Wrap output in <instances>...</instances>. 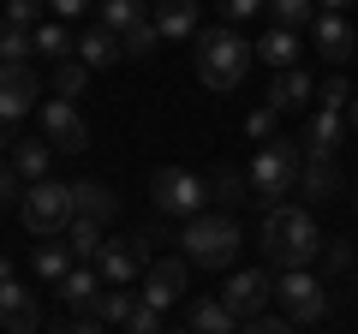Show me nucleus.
Segmentation results:
<instances>
[{"label":"nucleus","mask_w":358,"mask_h":334,"mask_svg":"<svg viewBox=\"0 0 358 334\" xmlns=\"http://www.w3.org/2000/svg\"><path fill=\"white\" fill-rule=\"evenodd\" d=\"M30 263H36V275H42V281H54V286H60L66 275L78 269L72 245H66V233H60V239H42V245H36V257H30Z\"/></svg>","instance_id":"24"},{"label":"nucleus","mask_w":358,"mask_h":334,"mask_svg":"<svg viewBox=\"0 0 358 334\" xmlns=\"http://www.w3.org/2000/svg\"><path fill=\"white\" fill-rule=\"evenodd\" d=\"M36 108V72L30 66H0V126H13Z\"/></svg>","instance_id":"11"},{"label":"nucleus","mask_w":358,"mask_h":334,"mask_svg":"<svg viewBox=\"0 0 358 334\" xmlns=\"http://www.w3.org/2000/svg\"><path fill=\"white\" fill-rule=\"evenodd\" d=\"M352 286H358V269H352Z\"/></svg>","instance_id":"47"},{"label":"nucleus","mask_w":358,"mask_h":334,"mask_svg":"<svg viewBox=\"0 0 358 334\" xmlns=\"http://www.w3.org/2000/svg\"><path fill=\"white\" fill-rule=\"evenodd\" d=\"M72 203H78V221H96V227H108V221L120 215V197L108 191V185H96V180L72 185Z\"/></svg>","instance_id":"18"},{"label":"nucleus","mask_w":358,"mask_h":334,"mask_svg":"<svg viewBox=\"0 0 358 334\" xmlns=\"http://www.w3.org/2000/svg\"><path fill=\"white\" fill-rule=\"evenodd\" d=\"M346 96H352V90H346V78H329V84L317 90V108H329V114H346Z\"/></svg>","instance_id":"38"},{"label":"nucleus","mask_w":358,"mask_h":334,"mask_svg":"<svg viewBox=\"0 0 358 334\" xmlns=\"http://www.w3.org/2000/svg\"><path fill=\"white\" fill-rule=\"evenodd\" d=\"M185 322H192V334H239V328H233L239 317H233V310L221 305V298H197Z\"/></svg>","instance_id":"25"},{"label":"nucleus","mask_w":358,"mask_h":334,"mask_svg":"<svg viewBox=\"0 0 358 334\" xmlns=\"http://www.w3.org/2000/svg\"><path fill=\"white\" fill-rule=\"evenodd\" d=\"M275 298H281L287 322H322L329 317V286H322L310 269H287L281 281H275Z\"/></svg>","instance_id":"8"},{"label":"nucleus","mask_w":358,"mask_h":334,"mask_svg":"<svg viewBox=\"0 0 358 334\" xmlns=\"http://www.w3.org/2000/svg\"><path fill=\"white\" fill-rule=\"evenodd\" d=\"M84 6H90V0H48V13L60 18V24H66V18H78V13H84Z\"/></svg>","instance_id":"43"},{"label":"nucleus","mask_w":358,"mask_h":334,"mask_svg":"<svg viewBox=\"0 0 358 334\" xmlns=\"http://www.w3.org/2000/svg\"><path fill=\"white\" fill-rule=\"evenodd\" d=\"M299 191H305L310 203L334 197V191H341V167H334L329 155H305V167H299Z\"/></svg>","instance_id":"19"},{"label":"nucleus","mask_w":358,"mask_h":334,"mask_svg":"<svg viewBox=\"0 0 358 334\" xmlns=\"http://www.w3.org/2000/svg\"><path fill=\"white\" fill-rule=\"evenodd\" d=\"M197 13H203L197 0H155V6H150V24L162 30V42H185L197 30Z\"/></svg>","instance_id":"15"},{"label":"nucleus","mask_w":358,"mask_h":334,"mask_svg":"<svg viewBox=\"0 0 358 334\" xmlns=\"http://www.w3.org/2000/svg\"><path fill=\"white\" fill-rule=\"evenodd\" d=\"M299 167H305V150H293V143H263V150L251 155V203L263 209H281L287 191H299Z\"/></svg>","instance_id":"3"},{"label":"nucleus","mask_w":358,"mask_h":334,"mask_svg":"<svg viewBox=\"0 0 358 334\" xmlns=\"http://www.w3.org/2000/svg\"><path fill=\"white\" fill-rule=\"evenodd\" d=\"M239 334H293V322H287V317H251Z\"/></svg>","instance_id":"40"},{"label":"nucleus","mask_w":358,"mask_h":334,"mask_svg":"<svg viewBox=\"0 0 358 334\" xmlns=\"http://www.w3.org/2000/svg\"><path fill=\"white\" fill-rule=\"evenodd\" d=\"M42 6H48V0H13V6H6V24H13V30H36L42 24Z\"/></svg>","instance_id":"36"},{"label":"nucleus","mask_w":358,"mask_h":334,"mask_svg":"<svg viewBox=\"0 0 358 334\" xmlns=\"http://www.w3.org/2000/svg\"><path fill=\"white\" fill-rule=\"evenodd\" d=\"M30 54H36V36H30V30H0V66H24Z\"/></svg>","instance_id":"32"},{"label":"nucleus","mask_w":358,"mask_h":334,"mask_svg":"<svg viewBox=\"0 0 358 334\" xmlns=\"http://www.w3.org/2000/svg\"><path fill=\"white\" fill-rule=\"evenodd\" d=\"M138 24H150L143 0H102V30H114V36H131Z\"/></svg>","instance_id":"26"},{"label":"nucleus","mask_w":358,"mask_h":334,"mask_svg":"<svg viewBox=\"0 0 358 334\" xmlns=\"http://www.w3.org/2000/svg\"><path fill=\"white\" fill-rule=\"evenodd\" d=\"M179 245H185V263H197V269H227L239 257L245 233H239L233 215H197V221H185Z\"/></svg>","instance_id":"4"},{"label":"nucleus","mask_w":358,"mask_h":334,"mask_svg":"<svg viewBox=\"0 0 358 334\" xmlns=\"http://www.w3.org/2000/svg\"><path fill=\"white\" fill-rule=\"evenodd\" d=\"M209 197H215V203H221V215H227L233 203H245V197H251V180H245L239 167H221V173H215V185H209Z\"/></svg>","instance_id":"28"},{"label":"nucleus","mask_w":358,"mask_h":334,"mask_svg":"<svg viewBox=\"0 0 358 334\" xmlns=\"http://www.w3.org/2000/svg\"><path fill=\"white\" fill-rule=\"evenodd\" d=\"M0 328L6 334H36V298L18 281H0Z\"/></svg>","instance_id":"16"},{"label":"nucleus","mask_w":358,"mask_h":334,"mask_svg":"<svg viewBox=\"0 0 358 334\" xmlns=\"http://www.w3.org/2000/svg\"><path fill=\"white\" fill-rule=\"evenodd\" d=\"M18 221H24V227L36 233V239H60V233L78 221L72 185H54V180L30 185V191H24V203H18Z\"/></svg>","instance_id":"5"},{"label":"nucleus","mask_w":358,"mask_h":334,"mask_svg":"<svg viewBox=\"0 0 358 334\" xmlns=\"http://www.w3.org/2000/svg\"><path fill=\"white\" fill-rule=\"evenodd\" d=\"M310 102H317V84H310L305 66L268 78V108H275V114H299V108H310Z\"/></svg>","instance_id":"14"},{"label":"nucleus","mask_w":358,"mask_h":334,"mask_svg":"<svg viewBox=\"0 0 358 334\" xmlns=\"http://www.w3.org/2000/svg\"><path fill=\"white\" fill-rule=\"evenodd\" d=\"M322 233H317V215L299 203H281L263 215V257L281 263V269H310V263L322 257Z\"/></svg>","instance_id":"1"},{"label":"nucleus","mask_w":358,"mask_h":334,"mask_svg":"<svg viewBox=\"0 0 358 334\" xmlns=\"http://www.w3.org/2000/svg\"><path fill=\"white\" fill-rule=\"evenodd\" d=\"M268 298H275V281H268L263 269H239V275H233L227 286H221V305H227V310H233L239 322H251L257 310L268 305Z\"/></svg>","instance_id":"10"},{"label":"nucleus","mask_w":358,"mask_h":334,"mask_svg":"<svg viewBox=\"0 0 358 334\" xmlns=\"http://www.w3.org/2000/svg\"><path fill=\"white\" fill-rule=\"evenodd\" d=\"M352 126H358V102H352Z\"/></svg>","instance_id":"46"},{"label":"nucleus","mask_w":358,"mask_h":334,"mask_svg":"<svg viewBox=\"0 0 358 334\" xmlns=\"http://www.w3.org/2000/svg\"><path fill=\"white\" fill-rule=\"evenodd\" d=\"M179 298H185V263H179V257L150 263V269H143V305L167 310V305H179Z\"/></svg>","instance_id":"12"},{"label":"nucleus","mask_w":358,"mask_h":334,"mask_svg":"<svg viewBox=\"0 0 358 334\" xmlns=\"http://www.w3.org/2000/svg\"><path fill=\"white\" fill-rule=\"evenodd\" d=\"M42 143H48V150H60V155L90 150V126H84V114H78L72 102H60V96H54V102L42 108Z\"/></svg>","instance_id":"9"},{"label":"nucleus","mask_w":358,"mask_h":334,"mask_svg":"<svg viewBox=\"0 0 358 334\" xmlns=\"http://www.w3.org/2000/svg\"><path fill=\"white\" fill-rule=\"evenodd\" d=\"M84 78H90V66L78 60V54H72V60H60V66H54V90H60V102H72V96L84 90Z\"/></svg>","instance_id":"33"},{"label":"nucleus","mask_w":358,"mask_h":334,"mask_svg":"<svg viewBox=\"0 0 358 334\" xmlns=\"http://www.w3.org/2000/svg\"><path fill=\"white\" fill-rule=\"evenodd\" d=\"M66 245H72V257L78 263H96V251H102V227H96V221H72V227H66Z\"/></svg>","instance_id":"31"},{"label":"nucleus","mask_w":358,"mask_h":334,"mask_svg":"<svg viewBox=\"0 0 358 334\" xmlns=\"http://www.w3.org/2000/svg\"><path fill=\"white\" fill-rule=\"evenodd\" d=\"M346 143V114H329V108H317V114L305 119V155H329Z\"/></svg>","instance_id":"17"},{"label":"nucleus","mask_w":358,"mask_h":334,"mask_svg":"<svg viewBox=\"0 0 358 334\" xmlns=\"http://www.w3.org/2000/svg\"><path fill=\"white\" fill-rule=\"evenodd\" d=\"M126 334H162V310H150V305H143V298H138V310H131Z\"/></svg>","instance_id":"39"},{"label":"nucleus","mask_w":358,"mask_h":334,"mask_svg":"<svg viewBox=\"0 0 358 334\" xmlns=\"http://www.w3.org/2000/svg\"><path fill=\"white\" fill-rule=\"evenodd\" d=\"M30 36H36V54H48L54 66H60V60H72V54H78V42L66 36V24H36Z\"/></svg>","instance_id":"30"},{"label":"nucleus","mask_w":358,"mask_h":334,"mask_svg":"<svg viewBox=\"0 0 358 334\" xmlns=\"http://www.w3.org/2000/svg\"><path fill=\"white\" fill-rule=\"evenodd\" d=\"M60 298L78 310V317H84V310L96 305V298H102V275H96V263H78V269L60 281Z\"/></svg>","instance_id":"23"},{"label":"nucleus","mask_w":358,"mask_h":334,"mask_svg":"<svg viewBox=\"0 0 358 334\" xmlns=\"http://www.w3.org/2000/svg\"><path fill=\"white\" fill-rule=\"evenodd\" d=\"M48 161H54V150H48L42 138H18V143H13V173H18L24 185H42V180H48Z\"/></svg>","instance_id":"21"},{"label":"nucleus","mask_w":358,"mask_h":334,"mask_svg":"<svg viewBox=\"0 0 358 334\" xmlns=\"http://www.w3.org/2000/svg\"><path fill=\"white\" fill-rule=\"evenodd\" d=\"M155 42H162V30H155V24H138L131 36H120V48H126V60H143V54H155Z\"/></svg>","instance_id":"35"},{"label":"nucleus","mask_w":358,"mask_h":334,"mask_svg":"<svg viewBox=\"0 0 358 334\" xmlns=\"http://www.w3.org/2000/svg\"><path fill=\"white\" fill-rule=\"evenodd\" d=\"M257 48L239 36V30H203V42H197V78H203L209 90H239V78L251 72Z\"/></svg>","instance_id":"2"},{"label":"nucleus","mask_w":358,"mask_h":334,"mask_svg":"<svg viewBox=\"0 0 358 334\" xmlns=\"http://www.w3.org/2000/svg\"><path fill=\"white\" fill-rule=\"evenodd\" d=\"M275 119H281V114H275V108H251V114H245V138H257V143H275Z\"/></svg>","instance_id":"34"},{"label":"nucleus","mask_w":358,"mask_h":334,"mask_svg":"<svg viewBox=\"0 0 358 334\" xmlns=\"http://www.w3.org/2000/svg\"><path fill=\"white\" fill-rule=\"evenodd\" d=\"M131 310H138V298H131L126 286H108V293L96 298V305H90V317H102V322H120V328H126V322H131Z\"/></svg>","instance_id":"29"},{"label":"nucleus","mask_w":358,"mask_h":334,"mask_svg":"<svg viewBox=\"0 0 358 334\" xmlns=\"http://www.w3.org/2000/svg\"><path fill=\"white\" fill-rule=\"evenodd\" d=\"M150 203H155V215L197 221V215H203V203H209V185L197 180L192 167H162V173L150 180Z\"/></svg>","instance_id":"6"},{"label":"nucleus","mask_w":358,"mask_h":334,"mask_svg":"<svg viewBox=\"0 0 358 334\" xmlns=\"http://www.w3.org/2000/svg\"><path fill=\"white\" fill-rule=\"evenodd\" d=\"M60 334H108V322H102V317H90V310H84V317H72V322H66Z\"/></svg>","instance_id":"42"},{"label":"nucleus","mask_w":358,"mask_h":334,"mask_svg":"<svg viewBox=\"0 0 358 334\" xmlns=\"http://www.w3.org/2000/svg\"><path fill=\"white\" fill-rule=\"evenodd\" d=\"M78 60L90 66V72H102V66H114V60H126V48H120V36L114 30H84V36H78Z\"/></svg>","instance_id":"22"},{"label":"nucleus","mask_w":358,"mask_h":334,"mask_svg":"<svg viewBox=\"0 0 358 334\" xmlns=\"http://www.w3.org/2000/svg\"><path fill=\"white\" fill-rule=\"evenodd\" d=\"M310 42H317V54H322V60H334V66H346V60H352V48H358V36H352V24H346V13H317Z\"/></svg>","instance_id":"13"},{"label":"nucleus","mask_w":358,"mask_h":334,"mask_svg":"<svg viewBox=\"0 0 358 334\" xmlns=\"http://www.w3.org/2000/svg\"><path fill=\"white\" fill-rule=\"evenodd\" d=\"M143 269H150V233H126V239H108L102 251H96L102 286H131Z\"/></svg>","instance_id":"7"},{"label":"nucleus","mask_w":358,"mask_h":334,"mask_svg":"<svg viewBox=\"0 0 358 334\" xmlns=\"http://www.w3.org/2000/svg\"><path fill=\"white\" fill-rule=\"evenodd\" d=\"M0 30H6V18H0Z\"/></svg>","instance_id":"48"},{"label":"nucleus","mask_w":358,"mask_h":334,"mask_svg":"<svg viewBox=\"0 0 358 334\" xmlns=\"http://www.w3.org/2000/svg\"><path fill=\"white\" fill-rule=\"evenodd\" d=\"M185 334H192V328H185Z\"/></svg>","instance_id":"49"},{"label":"nucleus","mask_w":358,"mask_h":334,"mask_svg":"<svg viewBox=\"0 0 358 334\" xmlns=\"http://www.w3.org/2000/svg\"><path fill=\"white\" fill-rule=\"evenodd\" d=\"M0 281H13V257H0Z\"/></svg>","instance_id":"45"},{"label":"nucleus","mask_w":358,"mask_h":334,"mask_svg":"<svg viewBox=\"0 0 358 334\" xmlns=\"http://www.w3.org/2000/svg\"><path fill=\"white\" fill-rule=\"evenodd\" d=\"M251 48H257V60H263V66H275V72H293V66H299V30H281V24H275L268 36H257Z\"/></svg>","instance_id":"20"},{"label":"nucleus","mask_w":358,"mask_h":334,"mask_svg":"<svg viewBox=\"0 0 358 334\" xmlns=\"http://www.w3.org/2000/svg\"><path fill=\"white\" fill-rule=\"evenodd\" d=\"M352 0H317V13H346Z\"/></svg>","instance_id":"44"},{"label":"nucleus","mask_w":358,"mask_h":334,"mask_svg":"<svg viewBox=\"0 0 358 334\" xmlns=\"http://www.w3.org/2000/svg\"><path fill=\"white\" fill-rule=\"evenodd\" d=\"M263 13L281 30H305V24H317V0H268Z\"/></svg>","instance_id":"27"},{"label":"nucleus","mask_w":358,"mask_h":334,"mask_svg":"<svg viewBox=\"0 0 358 334\" xmlns=\"http://www.w3.org/2000/svg\"><path fill=\"white\" fill-rule=\"evenodd\" d=\"M322 269H329V275H346V269H352V245H346V239H329V245H322Z\"/></svg>","instance_id":"37"},{"label":"nucleus","mask_w":358,"mask_h":334,"mask_svg":"<svg viewBox=\"0 0 358 334\" xmlns=\"http://www.w3.org/2000/svg\"><path fill=\"white\" fill-rule=\"evenodd\" d=\"M268 0H221V13L233 18V24H239V18H251V13H263Z\"/></svg>","instance_id":"41"}]
</instances>
